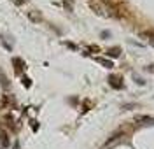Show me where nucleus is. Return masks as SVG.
<instances>
[{"instance_id":"obj_8","label":"nucleus","mask_w":154,"mask_h":149,"mask_svg":"<svg viewBox=\"0 0 154 149\" xmlns=\"http://www.w3.org/2000/svg\"><path fill=\"white\" fill-rule=\"evenodd\" d=\"M133 107H138L137 104H128V105H125V109H133Z\"/></svg>"},{"instance_id":"obj_11","label":"nucleus","mask_w":154,"mask_h":149,"mask_svg":"<svg viewBox=\"0 0 154 149\" xmlns=\"http://www.w3.org/2000/svg\"><path fill=\"white\" fill-rule=\"evenodd\" d=\"M14 2H16V4H21V2H23V0H14Z\"/></svg>"},{"instance_id":"obj_1","label":"nucleus","mask_w":154,"mask_h":149,"mask_svg":"<svg viewBox=\"0 0 154 149\" xmlns=\"http://www.w3.org/2000/svg\"><path fill=\"white\" fill-rule=\"evenodd\" d=\"M89 7L95 11L96 14H100V16H109V12H107L109 7H107L102 0H89Z\"/></svg>"},{"instance_id":"obj_10","label":"nucleus","mask_w":154,"mask_h":149,"mask_svg":"<svg viewBox=\"0 0 154 149\" xmlns=\"http://www.w3.org/2000/svg\"><path fill=\"white\" fill-rule=\"evenodd\" d=\"M23 84H26V86H30V79H26V77H25V79H23Z\"/></svg>"},{"instance_id":"obj_4","label":"nucleus","mask_w":154,"mask_h":149,"mask_svg":"<svg viewBox=\"0 0 154 149\" xmlns=\"http://www.w3.org/2000/svg\"><path fill=\"white\" fill-rule=\"evenodd\" d=\"M28 18L32 21H35V23H38V21L42 20V18H40V14H38L37 11H28Z\"/></svg>"},{"instance_id":"obj_3","label":"nucleus","mask_w":154,"mask_h":149,"mask_svg":"<svg viewBox=\"0 0 154 149\" xmlns=\"http://www.w3.org/2000/svg\"><path fill=\"white\" fill-rule=\"evenodd\" d=\"M137 121L138 123H144V125H151V123H154V118H151V116H138Z\"/></svg>"},{"instance_id":"obj_5","label":"nucleus","mask_w":154,"mask_h":149,"mask_svg":"<svg viewBox=\"0 0 154 149\" xmlns=\"http://www.w3.org/2000/svg\"><path fill=\"white\" fill-rule=\"evenodd\" d=\"M107 54H109L110 58H117V56L121 54V49H119V48H112V49L107 51Z\"/></svg>"},{"instance_id":"obj_7","label":"nucleus","mask_w":154,"mask_h":149,"mask_svg":"<svg viewBox=\"0 0 154 149\" xmlns=\"http://www.w3.org/2000/svg\"><path fill=\"white\" fill-rule=\"evenodd\" d=\"M65 7H67L68 11L74 9V4H72V0H65Z\"/></svg>"},{"instance_id":"obj_2","label":"nucleus","mask_w":154,"mask_h":149,"mask_svg":"<svg viewBox=\"0 0 154 149\" xmlns=\"http://www.w3.org/2000/svg\"><path fill=\"white\" fill-rule=\"evenodd\" d=\"M110 86H114V88H117V89H121L123 88V82H121V77H117V76H112L110 77Z\"/></svg>"},{"instance_id":"obj_9","label":"nucleus","mask_w":154,"mask_h":149,"mask_svg":"<svg viewBox=\"0 0 154 149\" xmlns=\"http://www.w3.org/2000/svg\"><path fill=\"white\" fill-rule=\"evenodd\" d=\"M135 79H137V82H138V84H144V79H140L138 76H135Z\"/></svg>"},{"instance_id":"obj_6","label":"nucleus","mask_w":154,"mask_h":149,"mask_svg":"<svg viewBox=\"0 0 154 149\" xmlns=\"http://www.w3.org/2000/svg\"><path fill=\"white\" fill-rule=\"evenodd\" d=\"M98 61H100L102 65H105L107 69H112V67H114V63H112L110 60H103V58H98Z\"/></svg>"}]
</instances>
